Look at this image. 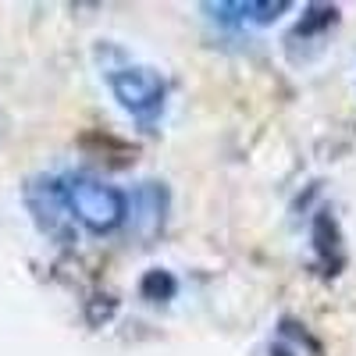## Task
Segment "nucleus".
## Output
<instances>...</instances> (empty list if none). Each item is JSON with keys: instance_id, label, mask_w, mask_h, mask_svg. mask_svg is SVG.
I'll use <instances>...</instances> for the list:
<instances>
[{"instance_id": "423d86ee", "label": "nucleus", "mask_w": 356, "mask_h": 356, "mask_svg": "<svg viewBox=\"0 0 356 356\" xmlns=\"http://www.w3.org/2000/svg\"><path fill=\"white\" fill-rule=\"evenodd\" d=\"M335 22H339V8H335V4H310V8L303 11V18L296 22V29L289 33V50L300 47V40H303V43L321 40Z\"/></svg>"}, {"instance_id": "39448f33", "label": "nucleus", "mask_w": 356, "mask_h": 356, "mask_svg": "<svg viewBox=\"0 0 356 356\" xmlns=\"http://www.w3.org/2000/svg\"><path fill=\"white\" fill-rule=\"evenodd\" d=\"M132 207H136V228L143 232V235H154L161 225H164V211H168V189L164 186H157V182H143L139 186V193H136V200H132Z\"/></svg>"}, {"instance_id": "1a4fd4ad", "label": "nucleus", "mask_w": 356, "mask_h": 356, "mask_svg": "<svg viewBox=\"0 0 356 356\" xmlns=\"http://www.w3.org/2000/svg\"><path fill=\"white\" fill-rule=\"evenodd\" d=\"M271 356H292V353H289V349H285V346H278V349H275V346H271Z\"/></svg>"}, {"instance_id": "f03ea898", "label": "nucleus", "mask_w": 356, "mask_h": 356, "mask_svg": "<svg viewBox=\"0 0 356 356\" xmlns=\"http://www.w3.org/2000/svg\"><path fill=\"white\" fill-rule=\"evenodd\" d=\"M104 75H107L114 100L122 104L136 122H143L150 129L161 118L164 100H168V86L157 72L143 68V65H111V68H104Z\"/></svg>"}, {"instance_id": "f257e3e1", "label": "nucleus", "mask_w": 356, "mask_h": 356, "mask_svg": "<svg viewBox=\"0 0 356 356\" xmlns=\"http://www.w3.org/2000/svg\"><path fill=\"white\" fill-rule=\"evenodd\" d=\"M65 200H68V214L93 235H111L129 218V196L118 186L86 171L65 178Z\"/></svg>"}, {"instance_id": "7ed1b4c3", "label": "nucleus", "mask_w": 356, "mask_h": 356, "mask_svg": "<svg viewBox=\"0 0 356 356\" xmlns=\"http://www.w3.org/2000/svg\"><path fill=\"white\" fill-rule=\"evenodd\" d=\"M25 203L33 211L40 232L54 235V239L68 243L72 239V214H68V200H65V178L40 175L25 186Z\"/></svg>"}, {"instance_id": "0eeeda50", "label": "nucleus", "mask_w": 356, "mask_h": 356, "mask_svg": "<svg viewBox=\"0 0 356 356\" xmlns=\"http://www.w3.org/2000/svg\"><path fill=\"white\" fill-rule=\"evenodd\" d=\"M239 22H257V25H271L275 18H282L292 4L289 0H239V4H228Z\"/></svg>"}, {"instance_id": "6e6552de", "label": "nucleus", "mask_w": 356, "mask_h": 356, "mask_svg": "<svg viewBox=\"0 0 356 356\" xmlns=\"http://www.w3.org/2000/svg\"><path fill=\"white\" fill-rule=\"evenodd\" d=\"M139 296L146 303H168L178 296V278L164 267H154V271H146L143 282H139Z\"/></svg>"}, {"instance_id": "20e7f679", "label": "nucleus", "mask_w": 356, "mask_h": 356, "mask_svg": "<svg viewBox=\"0 0 356 356\" xmlns=\"http://www.w3.org/2000/svg\"><path fill=\"white\" fill-rule=\"evenodd\" d=\"M310 239H314V250H317L321 264L328 267L324 275H339V267L346 264V253H342V232H339V221H335L328 211H321V214L314 218Z\"/></svg>"}]
</instances>
